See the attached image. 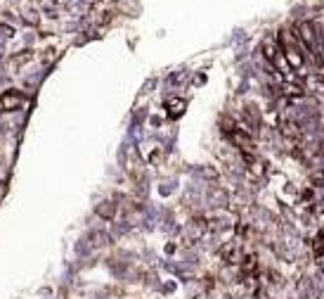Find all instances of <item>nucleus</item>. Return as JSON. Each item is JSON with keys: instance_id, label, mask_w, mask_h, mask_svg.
Listing matches in <instances>:
<instances>
[{"instance_id": "nucleus-7", "label": "nucleus", "mask_w": 324, "mask_h": 299, "mask_svg": "<svg viewBox=\"0 0 324 299\" xmlns=\"http://www.w3.org/2000/svg\"><path fill=\"white\" fill-rule=\"evenodd\" d=\"M100 214L102 216H111V214H114V207H102Z\"/></svg>"}, {"instance_id": "nucleus-2", "label": "nucleus", "mask_w": 324, "mask_h": 299, "mask_svg": "<svg viewBox=\"0 0 324 299\" xmlns=\"http://www.w3.org/2000/svg\"><path fill=\"white\" fill-rule=\"evenodd\" d=\"M166 107H168V117H180V114L185 112V100H180V97H170Z\"/></svg>"}, {"instance_id": "nucleus-5", "label": "nucleus", "mask_w": 324, "mask_h": 299, "mask_svg": "<svg viewBox=\"0 0 324 299\" xmlns=\"http://www.w3.org/2000/svg\"><path fill=\"white\" fill-rule=\"evenodd\" d=\"M303 90H315V93H322L324 95V79L312 76V79H308V83H305V88H303Z\"/></svg>"}, {"instance_id": "nucleus-8", "label": "nucleus", "mask_w": 324, "mask_h": 299, "mask_svg": "<svg viewBox=\"0 0 324 299\" xmlns=\"http://www.w3.org/2000/svg\"><path fill=\"white\" fill-rule=\"evenodd\" d=\"M244 268H246V271H253V268H255V259H253V257H251V259H246Z\"/></svg>"}, {"instance_id": "nucleus-1", "label": "nucleus", "mask_w": 324, "mask_h": 299, "mask_svg": "<svg viewBox=\"0 0 324 299\" xmlns=\"http://www.w3.org/2000/svg\"><path fill=\"white\" fill-rule=\"evenodd\" d=\"M26 103V97L17 90H8V93L0 95V110L3 112H12V110H19L22 105Z\"/></svg>"}, {"instance_id": "nucleus-4", "label": "nucleus", "mask_w": 324, "mask_h": 299, "mask_svg": "<svg viewBox=\"0 0 324 299\" xmlns=\"http://www.w3.org/2000/svg\"><path fill=\"white\" fill-rule=\"evenodd\" d=\"M232 142H237L241 150H251V138H246V135L239 133V131H232Z\"/></svg>"}, {"instance_id": "nucleus-6", "label": "nucleus", "mask_w": 324, "mask_h": 299, "mask_svg": "<svg viewBox=\"0 0 324 299\" xmlns=\"http://www.w3.org/2000/svg\"><path fill=\"white\" fill-rule=\"evenodd\" d=\"M263 50H265V57H268V60H272V57H275V55L279 53V45L275 43V40H265Z\"/></svg>"}, {"instance_id": "nucleus-3", "label": "nucleus", "mask_w": 324, "mask_h": 299, "mask_svg": "<svg viewBox=\"0 0 324 299\" xmlns=\"http://www.w3.org/2000/svg\"><path fill=\"white\" fill-rule=\"evenodd\" d=\"M282 90H284L286 97H301V95H303V88L296 86V83H289V81H284V83H282Z\"/></svg>"}]
</instances>
